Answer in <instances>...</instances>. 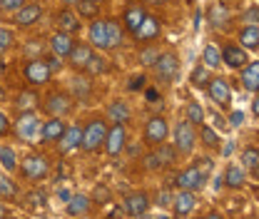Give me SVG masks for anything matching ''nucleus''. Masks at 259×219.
Masks as SVG:
<instances>
[{"instance_id": "obj_11", "label": "nucleus", "mask_w": 259, "mask_h": 219, "mask_svg": "<svg viewBox=\"0 0 259 219\" xmlns=\"http://www.w3.org/2000/svg\"><path fill=\"white\" fill-rule=\"evenodd\" d=\"M172 214L175 217H187V214H192L194 207H197V197H194V192L190 189H180V194H175L172 197Z\"/></svg>"}, {"instance_id": "obj_25", "label": "nucleus", "mask_w": 259, "mask_h": 219, "mask_svg": "<svg viewBox=\"0 0 259 219\" xmlns=\"http://www.w3.org/2000/svg\"><path fill=\"white\" fill-rule=\"evenodd\" d=\"M90 45H95L100 50H107V23L97 20L90 25Z\"/></svg>"}, {"instance_id": "obj_24", "label": "nucleus", "mask_w": 259, "mask_h": 219, "mask_svg": "<svg viewBox=\"0 0 259 219\" xmlns=\"http://www.w3.org/2000/svg\"><path fill=\"white\" fill-rule=\"evenodd\" d=\"M55 23H58V28L63 32H77L80 30V20H77V15L72 13V10H67V8H63L58 15H55Z\"/></svg>"}, {"instance_id": "obj_31", "label": "nucleus", "mask_w": 259, "mask_h": 219, "mask_svg": "<svg viewBox=\"0 0 259 219\" xmlns=\"http://www.w3.org/2000/svg\"><path fill=\"white\" fill-rule=\"evenodd\" d=\"M25 207L28 209H42L45 204H48V194L42 192V189H30V192H25Z\"/></svg>"}, {"instance_id": "obj_20", "label": "nucleus", "mask_w": 259, "mask_h": 219, "mask_svg": "<svg viewBox=\"0 0 259 219\" xmlns=\"http://www.w3.org/2000/svg\"><path fill=\"white\" fill-rule=\"evenodd\" d=\"M72 45H75V40L70 37V32H55L53 35V40H50V50H53V55H58V58H67L70 55V50H72Z\"/></svg>"}, {"instance_id": "obj_56", "label": "nucleus", "mask_w": 259, "mask_h": 219, "mask_svg": "<svg viewBox=\"0 0 259 219\" xmlns=\"http://www.w3.org/2000/svg\"><path fill=\"white\" fill-rule=\"evenodd\" d=\"M60 199H63V202L70 199V192H67V189H60Z\"/></svg>"}, {"instance_id": "obj_50", "label": "nucleus", "mask_w": 259, "mask_h": 219, "mask_svg": "<svg viewBox=\"0 0 259 219\" xmlns=\"http://www.w3.org/2000/svg\"><path fill=\"white\" fill-rule=\"evenodd\" d=\"M145 167H147V169H157V167H162V162L157 159L155 152H150V155L145 157Z\"/></svg>"}, {"instance_id": "obj_63", "label": "nucleus", "mask_w": 259, "mask_h": 219, "mask_svg": "<svg viewBox=\"0 0 259 219\" xmlns=\"http://www.w3.org/2000/svg\"><path fill=\"white\" fill-rule=\"evenodd\" d=\"M0 53H3V50H0Z\"/></svg>"}, {"instance_id": "obj_46", "label": "nucleus", "mask_w": 259, "mask_h": 219, "mask_svg": "<svg viewBox=\"0 0 259 219\" xmlns=\"http://www.w3.org/2000/svg\"><path fill=\"white\" fill-rule=\"evenodd\" d=\"M23 5H25V0H0V10H5V13H15Z\"/></svg>"}, {"instance_id": "obj_58", "label": "nucleus", "mask_w": 259, "mask_h": 219, "mask_svg": "<svg viewBox=\"0 0 259 219\" xmlns=\"http://www.w3.org/2000/svg\"><path fill=\"white\" fill-rule=\"evenodd\" d=\"M145 3H152V5H162V3H167V0H145Z\"/></svg>"}, {"instance_id": "obj_19", "label": "nucleus", "mask_w": 259, "mask_h": 219, "mask_svg": "<svg viewBox=\"0 0 259 219\" xmlns=\"http://www.w3.org/2000/svg\"><path fill=\"white\" fill-rule=\"evenodd\" d=\"M90 55H93V45H90V42H75L72 50H70V55H67V60H70L72 67L82 70L85 63L90 60Z\"/></svg>"}, {"instance_id": "obj_30", "label": "nucleus", "mask_w": 259, "mask_h": 219, "mask_svg": "<svg viewBox=\"0 0 259 219\" xmlns=\"http://www.w3.org/2000/svg\"><path fill=\"white\" fill-rule=\"evenodd\" d=\"M145 15H147V13L142 10V5H130L127 10H125V20H122V23H125V28H127L130 32H135V28L142 23Z\"/></svg>"}, {"instance_id": "obj_48", "label": "nucleus", "mask_w": 259, "mask_h": 219, "mask_svg": "<svg viewBox=\"0 0 259 219\" xmlns=\"http://www.w3.org/2000/svg\"><path fill=\"white\" fill-rule=\"evenodd\" d=\"M172 197H175V194H172L169 189H160V194H157V204H160L162 209L169 207V204H172Z\"/></svg>"}, {"instance_id": "obj_60", "label": "nucleus", "mask_w": 259, "mask_h": 219, "mask_svg": "<svg viewBox=\"0 0 259 219\" xmlns=\"http://www.w3.org/2000/svg\"><path fill=\"white\" fill-rule=\"evenodd\" d=\"M0 102H5V90L0 87Z\"/></svg>"}, {"instance_id": "obj_21", "label": "nucleus", "mask_w": 259, "mask_h": 219, "mask_svg": "<svg viewBox=\"0 0 259 219\" xmlns=\"http://www.w3.org/2000/svg\"><path fill=\"white\" fill-rule=\"evenodd\" d=\"M222 182H225L229 189H242L244 185H247V169L239 167V164H229Z\"/></svg>"}, {"instance_id": "obj_17", "label": "nucleus", "mask_w": 259, "mask_h": 219, "mask_svg": "<svg viewBox=\"0 0 259 219\" xmlns=\"http://www.w3.org/2000/svg\"><path fill=\"white\" fill-rule=\"evenodd\" d=\"M63 132H65L63 117H50L48 122H42V125H40V132H37V137H40L42 142H58Z\"/></svg>"}, {"instance_id": "obj_42", "label": "nucleus", "mask_w": 259, "mask_h": 219, "mask_svg": "<svg viewBox=\"0 0 259 219\" xmlns=\"http://www.w3.org/2000/svg\"><path fill=\"white\" fill-rule=\"evenodd\" d=\"M75 5H77V13L82 18H93V20L97 18V3H93V0H77Z\"/></svg>"}, {"instance_id": "obj_37", "label": "nucleus", "mask_w": 259, "mask_h": 219, "mask_svg": "<svg viewBox=\"0 0 259 219\" xmlns=\"http://www.w3.org/2000/svg\"><path fill=\"white\" fill-rule=\"evenodd\" d=\"M190 82H192L194 87H207V82H209V72H207V65H197L192 70V75H190Z\"/></svg>"}, {"instance_id": "obj_45", "label": "nucleus", "mask_w": 259, "mask_h": 219, "mask_svg": "<svg viewBox=\"0 0 259 219\" xmlns=\"http://www.w3.org/2000/svg\"><path fill=\"white\" fill-rule=\"evenodd\" d=\"M13 42H15V35H13V30L0 28V50H8Z\"/></svg>"}, {"instance_id": "obj_18", "label": "nucleus", "mask_w": 259, "mask_h": 219, "mask_svg": "<svg viewBox=\"0 0 259 219\" xmlns=\"http://www.w3.org/2000/svg\"><path fill=\"white\" fill-rule=\"evenodd\" d=\"M80 140H82V127L80 125L65 127V132L60 135V155H67V152L77 150L80 147Z\"/></svg>"}, {"instance_id": "obj_4", "label": "nucleus", "mask_w": 259, "mask_h": 219, "mask_svg": "<svg viewBox=\"0 0 259 219\" xmlns=\"http://www.w3.org/2000/svg\"><path fill=\"white\" fill-rule=\"evenodd\" d=\"M197 145V132H194L192 122H177L175 125V150L182 152V155H190Z\"/></svg>"}, {"instance_id": "obj_7", "label": "nucleus", "mask_w": 259, "mask_h": 219, "mask_svg": "<svg viewBox=\"0 0 259 219\" xmlns=\"http://www.w3.org/2000/svg\"><path fill=\"white\" fill-rule=\"evenodd\" d=\"M155 75H157V80L162 82H169V80H175L177 77V70H180V63H177V55L175 53H162L157 55V60H155Z\"/></svg>"}, {"instance_id": "obj_29", "label": "nucleus", "mask_w": 259, "mask_h": 219, "mask_svg": "<svg viewBox=\"0 0 259 219\" xmlns=\"http://www.w3.org/2000/svg\"><path fill=\"white\" fill-rule=\"evenodd\" d=\"M209 23L214 28H225L227 23H229V8H227L225 3H214L209 8Z\"/></svg>"}, {"instance_id": "obj_13", "label": "nucleus", "mask_w": 259, "mask_h": 219, "mask_svg": "<svg viewBox=\"0 0 259 219\" xmlns=\"http://www.w3.org/2000/svg\"><path fill=\"white\" fill-rule=\"evenodd\" d=\"M122 209L127 212L130 217H142V214H147V209H150V197H147L145 192H132V194L125 197Z\"/></svg>"}, {"instance_id": "obj_1", "label": "nucleus", "mask_w": 259, "mask_h": 219, "mask_svg": "<svg viewBox=\"0 0 259 219\" xmlns=\"http://www.w3.org/2000/svg\"><path fill=\"white\" fill-rule=\"evenodd\" d=\"M105 135H107V122H102V120H90L88 125L82 127L80 147H82L85 152H97V150L105 145Z\"/></svg>"}, {"instance_id": "obj_32", "label": "nucleus", "mask_w": 259, "mask_h": 219, "mask_svg": "<svg viewBox=\"0 0 259 219\" xmlns=\"http://www.w3.org/2000/svg\"><path fill=\"white\" fill-rule=\"evenodd\" d=\"M242 167L249 169L257 177V167H259V150L257 147H244L242 150Z\"/></svg>"}, {"instance_id": "obj_6", "label": "nucleus", "mask_w": 259, "mask_h": 219, "mask_svg": "<svg viewBox=\"0 0 259 219\" xmlns=\"http://www.w3.org/2000/svg\"><path fill=\"white\" fill-rule=\"evenodd\" d=\"M207 185V172L199 169V164H192L187 169H182L177 174V187L180 189H190V192H197Z\"/></svg>"}, {"instance_id": "obj_23", "label": "nucleus", "mask_w": 259, "mask_h": 219, "mask_svg": "<svg viewBox=\"0 0 259 219\" xmlns=\"http://www.w3.org/2000/svg\"><path fill=\"white\" fill-rule=\"evenodd\" d=\"M239 70H242V87L249 90V93H257L259 90V77H257L259 67H257V63L249 60L244 67H239Z\"/></svg>"}, {"instance_id": "obj_26", "label": "nucleus", "mask_w": 259, "mask_h": 219, "mask_svg": "<svg viewBox=\"0 0 259 219\" xmlns=\"http://www.w3.org/2000/svg\"><path fill=\"white\" fill-rule=\"evenodd\" d=\"M37 105H40V97H37L35 90H25V93H20L15 97V110L18 112H32Z\"/></svg>"}, {"instance_id": "obj_22", "label": "nucleus", "mask_w": 259, "mask_h": 219, "mask_svg": "<svg viewBox=\"0 0 259 219\" xmlns=\"http://www.w3.org/2000/svg\"><path fill=\"white\" fill-rule=\"evenodd\" d=\"M90 197H85V194H70V199L65 202L67 204V214L70 217H82V214H88L90 212Z\"/></svg>"}, {"instance_id": "obj_28", "label": "nucleus", "mask_w": 259, "mask_h": 219, "mask_svg": "<svg viewBox=\"0 0 259 219\" xmlns=\"http://www.w3.org/2000/svg\"><path fill=\"white\" fill-rule=\"evenodd\" d=\"M239 42L244 50H257L259 48V28L257 25H247L239 30Z\"/></svg>"}, {"instance_id": "obj_59", "label": "nucleus", "mask_w": 259, "mask_h": 219, "mask_svg": "<svg viewBox=\"0 0 259 219\" xmlns=\"http://www.w3.org/2000/svg\"><path fill=\"white\" fill-rule=\"evenodd\" d=\"M5 72V63H3V58H0V75Z\"/></svg>"}, {"instance_id": "obj_52", "label": "nucleus", "mask_w": 259, "mask_h": 219, "mask_svg": "<svg viewBox=\"0 0 259 219\" xmlns=\"http://www.w3.org/2000/svg\"><path fill=\"white\" fill-rule=\"evenodd\" d=\"M229 122H232L234 127L244 125V112H239V110H237V112H232V115H229Z\"/></svg>"}, {"instance_id": "obj_5", "label": "nucleus", "mask_w": 259, "mask_h": 219, "mask_svg": "<svg viewBox=\"0 0 259 219\" xmlns=\"http://www.w3.org/2000/svg\"><path fill=\"white\" fill-rule=\"evenodd\" d=\"M127 145V129H125V122H115L112 127H107V135H105V150L107 155H120Z\"/></svg>"}, {"instance_id": "obj_44", "label": "nucleus", "mask_w": 259, "mask_h": 219, "mask_svg": "<svg viewBox=\"0 0 259 219\" xmlns=\"http://www.w3.org/2000/svg\"><path fill=\"white\" fill-rule=\"evenodd\" d=\"M157 55H160V50L150 45V48H145V50L140 53V63L145 65V67H152V65H155V60H157Z\"/></svg>"}, {"instance_id": "obj_49", "label": "nucleus", "mask_w": 259, "mask_h": 219, "mask_svg": "<svg viewBox=\"0 0 259 219\" xmlns=\"http://www.w3.org/2000/svg\"><path fill=\"white\" fill-rule=\"evenodd\" d=\"M45 63H48V67L55 72V70H60L63 67V58H58V55H50V58H42Z\"/></svg>"}, {"instance_id": "obj_3", "label": "nucleus", "mask_w": 259, "mask_h": 219, "mask_svg": "<svg viewBox=\"0 0 259 219\" xmlns=\"http://www.w3.org/2000/svg\"><path fill=\"white\" fill-rule=\"evenodd\" d=\"M23 75H25V80L35 85V87H40V85H48L50 82V77H53V70L48 67V63L42 60V58H32L28 63L23 65Z\"/></svg>"}, {"instance_id": "obj_35", "label": "nucleus", "mask_w": 259, "mask_h": 219, "mask_svg": "<svg viewBox=\"0 0 259 219\" xmlns=\"http://www.w3.org/2000/svg\"><path fill=\"white\" fill-rule=\"evenodd\" d=\"M157 150H155V155H157V159H160L162 164H172L175 159H177V150H175V145H167V142H160V145H155Z\"/></svg>"}, {"instance_id": "obj_9", "label": "nucleus", "mask_w": 259, "mask_h": 219, "mask_svg": "<svg viewBox=\"0 0 259 219\" xmlns=\"http://www.w3.org/2000/svg\"><path fill=\"white\" fill-rule=\"evenodd\" d=\"M40 132V120L35 112H20L18 122H15V135L20 140H35Z\"/></svg>"}, {"instance_id": "obj_41", "label": "nucleus", "mask_w": 259, "mask_h": 219, "mask_svg": "<svg viewBox=\"0 0 259 219\" xmlns=\"http://www.w3.org/2000/svg\"><path fill=\"white\" fill-rule=\"evenodd\" d=\"M72 90H75L77 97H88V95L93 93V82L88 77H75L72 80Z\"/></svg>"}, {"instance_id": "obj_57", "label": "nucleus", "mask_w": 259, "mask_h": 219, "mask_svg": "<svg viewBox=\"0 0 259 219\" xmlns=\"http://www.w3.org/2000/svg\"><path fill=\"white\" fill-rule=\"evenodd\" d=\"M8 214V209H5V204H3V199H0V217H5Z\"/></svg>"}, {"instance_id": "obj_33", "label": "nucleus", "mask_w": 259, "mask_h": 219, "mask_svg": "<svg viewBox=\"0 0 259 219\" xmlns=\"http://www.w3.org/2000/svg\"><path fill=\"white\" fill-rule=\"evenodd\" d=\"M105 23H107V50L120 48V42H122V28H120V23L117 20H105Z\"/></svg>"}, {"instance_id": "obj_43", "label": "nucleus", "mask_w": 259, "mask_h": 219, "mask_svg": "<svg viewBox=\"0 0 259 219\" xmlns=\"http://www.w3.org/2000/svg\"><path fill=\"white\" fill-rule=\"evenodd\" d=\"M199 129H202V142L207 145V147H220V137H217V132L212 129L209 125H199Z\"/></svg>"}, {"instance_id": "obj_8", "label": "nucleus", "mask_w": 259, "mask_h": 219, "mask_svg": "<svg viewBox=\"0 0 259 219\" xmlns=\"http://www.w3.org/2000/svg\"><path fill=\"white\" fill-rule=\"evenodd\" d=\"M207 90H209V97H212V102L217 107L227 110L232 105V90H229V82H227L225 77H212L207 82Z\"/></svg>"}, {"instance_id": "obj_61", "label": "nucleus", "mask_w": 259, "mask_h": 219, "mask_svg": "<svg viewBox=\"0 0 259 219\" xmlns=\"http://www.w3.org/2000/svg\"><path fill=\"white\" fill-rule=\"evenodd\" d=\"M60 3H67V5H75L77 0H60Z\"/></svg>"}, {"instance_id": "obj_54", "label": "nucleus", "mask_w": 259, "mask_h": 219, "mask_svg": "<svg viewBox=\"0 0 259 219\" xmlns=\"http://www.w3.org/2000/svg\"><path fill=\"white\" fill-rule=\"evenodd\" d=\"M145 75H137V77H132V82H130V90H140V87H145Z\"/></svg>"}, {"instance_id": "obj_34", "label": "nucleus", "mask_w": 259, "mask_h": 219, "mask_svg": "<svg viewBox=\"0 0 259 219\" xmlns=\"http://www.w3.org/2000/svg\"><path fill=\"white\" fill-rule=\"evenodd\" d=\"M0 164H3V169H8V172H15V169H18V155H15L13 147H8V145L0 147Z\"/></svg>"}, {"instance_id": "obj_51", "label": "nucleus", "mask_w": 259, "mask_h": 219, "mask_svg": "<svg viewBox=\"0 0 259 219\" xmlns=\"http://www.w3.org/2000/svg\"><path fill=\"white\" fill-rule=\"evenodd\" d=\"M242 20L249 23V25H257V8H249V10L242 15Z\"/></svg>"}, {"instance_id": "obj_47", "label": "nucleus", "mask_w": 259, "mask_h": 219, "mask_svg": "<svg viewBox=\"0 0 259 219\" xmlns=\"http://www.w3.org/2000/svg\"><path fill=\"white\" fill-rule=\"evenodd\" d=\"M93 199H95L97 204H107V202H110V189H107V187H95Z\"/></svg>"}, {"instance_id": "obj_27", "label": "nucleus", "mask_w": 259, "mask_h": 219, "mask_svg": "<svg viewBox=\"0 0 259 219\" xmlns=\"http://www.w3.org/2000/svg\"><path fill=\"white\" fill-rule=\"evenodd\" d=\"M107 117H110L112 122H127L130 117H132V110H130L127 102H122V100H115V102L107 107Z\"/></svg>"}, {"instance_id": "obj_2", "label": "nucleus", "mask_w": 259, "mask_h": 219, "mask_svg": "<svg viewBox=\"0 0 259 219\" xmlns=\"http://www.w3.org/2000/svg\"><path fill=\"white\" fill-rule=\"evenodd\" d=\"M18 172H20L25 180L37 182V180L48 177V172H50V159L45 155H28L18 164Z\"/></svg>"}, {"instance_id": "obj_14", "label": "nucleus", "mask_w": 259, "mask_h": 219, "mask_svg": "<svg viewBox=\"0 0 259 219\" xmlns=\"http://www.w3.org/2000/svg\"><path fill=\"white\" fill-rule=\"evenodd\" d=\"M40 18H42V8H40L37 3H25L23 8H18V10H15L13 23H15V25H20V28H30V25H35Z\"/></svg>"}, {"instance_id": "obj_15", "label": "nucleus", "mask_w": 259, "mask_h": 219, "mask_svg": "<svg viewBox=\"0 0 259 219\" xmlns=\"http://www.w3.org/2000/svg\"><path fill=\"white\" fill-rule=\"evenodd\" d=\"M135 40H140V42H152V40H157V35H160V20L155 18V15H145L142 18V23L135 28Z\"/></svg>"}, {"instance_id": "obj_39", "label": "nucleus", "mask_w": 259, "mask_h": 219, "mask_svg": "<svg viewBox=\"0 0 259 219\" xmlns=\"http://www.w3.org/2000/svg\"><path fill=\"white\" fill-rule=\"evenodd\" d=\"M187 122H192L194 127H199L204 122V110H202L199 102H190L187 105Z\"/></svg>"}, {"instance_id": "obj_53", "label": "nucleus", "mask_w": 259, "mask_h": 219, "mask_svg": "<svg viewBox=\"0 0 259 219\" xmlns=\"http://www.w3.org/2000/svg\"><path fill=\"white\" fill-rule=\"evenodd\" d=\"M10 132V120L5 117V112H0V137Z\"/></svg>"}, {"instance_id": "obj_38", "label": "nucleus", "mask_w": 259, "mask_h": 219, "mask_svg": "<svg viewBox=\"0 0 259 219\" xmlns=\"http://www.w3.org/2000/svg\"><path fill=\"white\" fill-rule=\"evenodd\" d=\"M18 197V185L10 177L0 174V199H15Z\"/></svg>"}, {"instance_id": "obj_36", "label": "nucleus", "mask_w": 259, "mask_h": 219, "mask_svg": "<svg viewBox=\"0 0 259 219\" xmlns=\"http://www.w3.org/2000/svg\"><path fill=\"white\" fill-rule=\"evenodd\" d=\"M82 70H85L88 75H102V72H107V60H105L102 55H95V53H93Z\"/></svg>"}, {"instance_id": "obj_55", "label": "nucleus", "mask_w": 259, "mask_h": 219, "mask_svg": "<svg viewBox=\"0 0 259 219\" xmlns=\"http://www.w3.org/2000/svg\"><path fill=\"white\" fill-rule=\"evenodd\" d=\"M157 97H160L157 90H147V100H150V102H157Z\"/></svg>"}, {"instance_id": "obj_40", "label": "nucleus", "mask_w": 259, "mask_h": 219, "mask_svg": "<svg viewBox=\"0 0 259 219\" xmlns=\"http://www.w3.org/2000/svg\"><path fill=\"white\" fill-rule=\"evenodd\" d=\"M202 60H204L207 67H220L222 65V55H220V50L214 45H207L204 53H202Z\"/></svg>"}, {"instance_id": "obj_12", "label": "nucleus", "mask_w": 259, "mask_h": 219, "mask_svg": "<svg viewBox=\"0 0 259 219\" xmlns=\"http://www.w3.org/2000/svg\"><path fill=\"white\" fill-rule=\"evenodd\" d=\"M42 107H45V112L50 117H65L72 110V100H70V95H65V93H53L45 100Z\"/></svg>"}, {"instance_id": "obj_16", "label": "nucleus", "mask_w": 259, "mask_h": 219, "mask_svg": "<svg viewBox=\"0 0 259 219\" xmlns=\"http://www.w3.org/2000/svg\"><path fill=\"white\" fill-rule=\"evenodd\" d=\"M220 55H222V63L229 65V67H234V70H239V67H244V65L249 63L247 50H244L242 45H225V50H222Z\"/></svg>"}, {"instance_id": "obj_62", "label": "nucleus", "mask_w": 259, "mask_h": 219, "mask_svg": "<svg viewBox=\"0 0 259 219\" xmlns=\"http://www.w3.org/2000/svg\"><path fill=\"white\" fill-rule=\"evenodd\" d=\"M93 3H97V5H100V3H105V0H93Z\"/></svg>"}, {"instance_id": "obj_10", "label": "nucleus", "mask_w": 259, "mask_h": 219, "mask_svg": "<svg viewBox=\"0 0 259 219\" xmlns=\"http://www.w3.org/2000/svg\"><path fill=\"white\" fill-rule=\"evenodd\" d=\"M167 132H169V127H167V120L164 117H152L147 127H145V145H150V147H155V145H160L167 140Z\"/></svg>"}]
</instances>
